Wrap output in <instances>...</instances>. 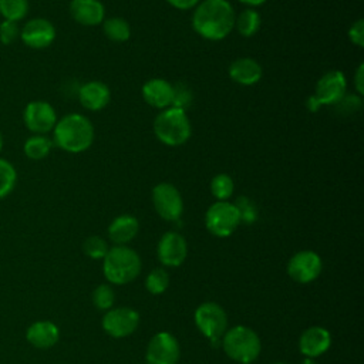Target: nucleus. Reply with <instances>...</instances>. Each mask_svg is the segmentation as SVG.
Returning a JSON list of instances; mask_svg holds the SVG:
<instances>
[{
  "label": "nucleus",
  "instance_id": "1",
  "mask_svg": "<svg viewBox=\"0 0 364 364\" xmlns=\"http://www.w3.org/2000/svg\"><path fill=\"white\" fill-rule=\"evenodd\" d=\"M235 9L228 0H202L193 10L192 27L205 40L220 41L235 26Z\"/></svg>",
  "mask_w": 364,
  "mask_h": 364
},
{
  "label": "nucleus",
  "instance_id": "2",
  "mask_svg": "<svg viewBox=\"0 0 364 364\" xmlns=\"http://www.w3.org/2000/svg\"><path fill=\"white\" fill-rule=\"evenodd\" d=\"M53 132V144L70 154L87 151L94 141V125L82 114H67L57 119Z\"/></svg>",
  "mask_w": 364,
  "mask_h": 364
},
{
  "label": "nucleus",
  "instance_id": "3",
  "mask_svg": "<svg viewBox=\"0 0 364 364\" xmlns=\"http://www.w3.org/2000/svg\"><path fill=\"white\" fill-rule=\"evenodd\" d=\"M154 134L166 146L183 145L192 134V127L186 111L168 107L161 109L154 121Z\"/></svg>",
  "mask_w": 364,
  "mask_h": 364
},
{
  "label": "nucleus",
  "instance_id": "4",
  "mask_svg": "<svg viewBox=\"0 0 364 364\" xmlns=\"http://www.w3.org/2000/svg\"><path fill=\"white\" fill-rule=\"evenodd\" d=\"M102 270L109 283L127 284L139 274L141 257L134 249L125 245H117L108 249L104 256Z\"/></svg>",
  "mask_w": 364,
  "mask_h": 364
},
{
  "label": "nucleus",
  "instance_id": "5",
  "mask_svg": "<svg viewBox=\"0 0 364 364\" xmlns=\"http://www.w3.org/2000/svg\"><path fill=\"white\" fill-rule=\"evenodd\" d=\"M222 347L228 357L240 363L250 364L260 353L259 336L246 326H236L223 334Z\"/></svg>",
  "mask_w": 364,
  "mask_h": 364
},
{
  "label": "nucleus",
  "instance_id": "6",
  "mask_svg": "<svg viewBox=\"0 0 364 364\" xmlns=\"http://www.w3.org/2000/svg\"><path fill=\"white\" fill-rule=\"evenodd\" d=\"M240 218L236 206L229 200L213 202L205 213L206 229L218 237L230 236L239 226Z\"/></svg>",
  "mask_w": 364,
  "mask_h": 364
},
{
  "label": "nucleus",
  "instance_id": "7",
  "mask_svg": "<svg viewBox=\"0 0 364 364\" xmlns=\"http://www.w3.org/2000/svg\"><path fill=\"white\" fill-rule=\"evenodd\" d=\"M193 318L199 331L210 341H219V338L226 333L228 316L225 310L213 301L202 303L195 310Z\"/></svg>",
  "mask_w": 364,
  "mask_h": 364
},
{
  "label": "nucleus",
  "instance_id": "8",
  "mask_svg": "<svg viewBox=\"0 0 364 364\" xmlns=\"http://www.w3.org/2000/svg\"><path fill=\"white\" fill-rule=\"evenodd\" d=\"M152 203L156 213L169 222L178 220L183 212V200L179 189L169 182H159L152 189Z\"/></svg>",
  "mask_w": 364,
  "mask_h": 364
},
{
  "label": "nucleus",
  "instance_id": "9",
  "mask_svg": "<svg viewBox=\"0 0 364 364\" xmlns=\"http://www.w3.org/2000/svg\"><path fill=\"white\" fill-rule=\"evenodd\" d=\"M57 112L47 101H30L23 111V121L28 131L33 134L47 135L57 124Z\"/></svg>",
  "mask_w": 364,
  "mask_h": 364
},
{
  "label": "nucleus",
  "instance_id": "10",
  "mask_svg": "<svg viewBox=\"0 0 364 364\" xmlns=\"http://www.w3.org/2000/svg\"><path fill=\"white\" fill-rule=\"evenodd\" d=\"M347 94V80L343 71L330 70L324 73L314 88L313 98L321 105H336Z\"/></svg>",
  "mask_w": 364,
  "mask_h": 364
},
{
  "label": "nucleus",
  "instance_id": "11",
  "mask_svg": "<svg viewBox=\"0 0 364 364\" xmlns=\"http://www.w3.org/2000/svg\"><path fill=\"white\" fill-rule=\"evenodd\" d=\"M321 257L313 250L294 253L287 263L289 276L297 283H310L321 273Z\"/></svg>",
  "mask_w": 364,
  "mask_h": 364
},
{
  "label": "nucleus",
  "instance_id": "12",
  "mask_svg": "<svg viewBox=\"0 0 364 364\" xmlns=\"http://www.w3.org/2000/svg\"><path fill=\"white\" fill-rule=\"evenodd\" d=\"M54 24L44 17L30 18L20 30V40L33 50L47 48L55 40Z\"/></svg>",
  "mask_w": 364,
  "mask_h": 364
},
{
  "label": "nucleus",
  "instance_id": "13",
  "mask_svg": "<svg viewBox=\"0 0 364 364\" xmlns=\"http://www.w3.org/2000/svg\"><path fill=\"white\" fill-rule=\"evenodd\" d=\"M181 355L178 340L166 331L155 334L146 348L148 364H176Z\"/></svg>",
  "mask_w": 364,
  "mask_h": 364
},
{
  "label": "nucleus",
  "instance_id": "14",
  "mask_svg": "<svg viewBox=\"0 0 364 364\" xmlns=\"http://www.w3.org/2000/svg\"><path fill=\"white\" fill-rule=\"evenodd\" d=\"M138 324H139V314L129 307L109 309L102 317L104 330L115 338H121L132 334L136 330Z\"/></svg>",
  "mask_w": 364,
  "mask_h": 364
},
{
  "label": "nucleus",
  "instance_id": "15",
  "mask_svg": "<svg viewBox=\"0 0 364 364\" xmlns=\"http://www.w3.org/2000/svg\"><path fill=\"white\" fill-rule=\"evenodd\" d=\"M158 259L162 264L176 267L182 264L188 255L186 240L178 232H166L158 243Z\"/></svg>",
  "mask_w": 364,
  "mask_h": 364
},
{
  "label": "nucleus",
  "instance_id": "16",
  "mask_svg": "<svg viewBox=\"0 0 364 364\" xmlns=\"http://www.w3.org/2000/svg\"><path fill=\"white\" fill-rule=\"evenodd\" d=\"M68 10L73 20L81 26H98L105 20V7L100 0H71Z\"/></svg>",
  "mask_w": 364,
  "mask_h": 364
},
{
  "label": "nucleus",
  "instance_id": "17",
  "mask_svg": "<svg viewBox=\"0 0 364 364\" xmlns=\"http://www.w3.org/2000/svg\"><path fill=\"white\" fill-rule=\"evenodd\" d=\"M331 344V336L328 330L320 326H313L306 328L299 340L300 353L309 358L321 355L328 350Z\"/></svg>",
  "mask_w": 364,
  "mask_h": 364
},
{
  "label": "nucleus",
  "instance_id": "18",
  "mask_svg": "<svg viewBox=\"0 0 364 364\" xmlns=\"http://www.w3.org/2000/svg\"><path fill=\"white\" fill-rule=\"evenodd\" d=\"M78 100L85 109L100 111L108 105L111 100V91L102 81H88L80 87Z\"/></svg>",
  "mask_w": 364,
  "mask_h": 364
},
{
  "label": "nucleus",
  "instance_id": "19",
  "mask_svg": "<svg viewBox=\"0 0 364 364\" xmlns=\"http://www.w3.org/2000/svg\"><path fill=\"white\" fill-rule=\"evenodd\" d=\"M173 85L164 78H151L142 85L144 101L156 109H165L172 104Z\"/></svg>",
  "mask_w": 364,
  "mask_h": 364
},
{
  "label": "nucleus",
  "instance_id": "20",
  "mask_svg": "<svg viewBox=\"0 0 364 364\" xmlns=\"http://www.w3.org/2000/svg\"><path fill=\"white\" fill-rule=\"evenodd\" d=\"M263 74L262 65L250 57H240L230 63L229 77L239 85H255Z\"/></svg>",
  "mask_w": 364,
  "mask_h": 364
},
{
  "label": "nucleus",
  "instance_id": "21",
  "mask_svg": "<svg viewBox=\"0 0 364 364\" xmlns=\"http://www.w3.org/2000/svg\"><path fill=\"white\" fill-rule=\"evenodd\" d=\"M26 338L31 346L37 348H50L58 341L60 331L54 323L47 320H40L33 323L27 328Z\"/></svg>",
  "mask_w": 364,
  "mask_h": 364
},
{
  "label": "nucleus",
  "instance_id": "22",
  "mask_svg": "<svg viewBox=\"0 0 364 364\" xmlns=\"http://www.w3.org/2000/svg\"><path fill=\"white\" fill-rule=\"evenodd\" d=\"M139 229V223L132 215H119L108 226V236L115 245H127Z\"/></svg>",
  "mask_w": 364,
  "mask_h": 364
},
{
  "label": "nucleus",
  "instance_id": "23",
  "mask_svg": "<svg viewBox=\"0 0 364 364\" xmlns=\"http://www.w3.org/2000/svg\"><path fill=\"white\" fill-rule=\"evenodd\" d=\"M262 24L260 14L253 7H246L235 17V26L233 28L243 37H252L255 36Z\"/></svg>",
  "mask_w": 364,
  "mask_h": 364
},
{
  "label": "nucleus",
  "instance_id": "24",
  "mask_svg": "<svg viewBox=\"0 0 364 364\" xmlns=\"http://www.w3.org/2000/svg\"><path fill=\"white\" fill-rule=\"evenodd\" d=\"M53 139H50L47 135H40V134H33L30 138L26 139L23 145V151L27 158L38 161L46 158L51 148H53Z\"/></svg>",
  "mask_w": 364,
  "mask_h": 364
},
{
  "label": "nucleus",
  "instance_id": "25",
  "mask_svg": "<svg viewBox=\"0 0 364 364\" xmlns=\"http://www.w3.org/2000/svg\"><path fill=\"white\" fill-rule=\"evenodd\" d=\"M102 31L114 43H125L131 37V27L122 17H108L102 21Z\"/></svg>",
  "mask_w": 364,
  "mask_h": 364
},
{
  "label": "nucleus",
  "instance_id": "26",
  "mask_svg": "<svg viewBox=\"0 0 364 364\" xmlns=\"http://www.w3.org/2000/svg\"><path fill=\"white\" fill-rule=\"evenodd\" d=\"M28 13V0H0V14L4 20L20 21Z\"/></svg>",
  "mask_w": 364,
  "mask_h": 364
},
{
  "label": "nucleus",
  "instance_id": "27",
  "mask_svg": "<svg viewBox=\"0 0 364 364\" xmlns=\"http://www.w3.org/2000/svg\"><path fill=\"white\" fill-rule=\"evenodd\" d=\"M17 182V171L11 162L0 158V199L9 196Z\"/></svg>",
  "mask_w": 364,
  "mask_h": 364
},
{
  "label": "nucleus",
  "instance_id": "28",
  "mask_svg": "<svg viewBox=\"0 0 364 364\" xmlns=\"http://www.w3.org/2000/svg\"><path fill=\"white\" fill-rule=\"evenodd\" d=\"M235 191V182L228 173H216L210 181V192L216 200H228Z\"/></svg>",
  "mask_w": 364,
  "mask_h": 364
},
{
  "label": "nucleus",
  "instance_id": "29",
  "mask_svg": "<svg viewBox=\"0 0 364 364\" xmlns=\"http://www.w3.org/2000/svg\"><path fill=\"white\" fill-rule=\"evenodd\" d=\"M233 205H235L236 209H237L240 222L247 223V225L256 222V219H257V216H259V210H257L256 203H255L250 198H247V196H245V195L237 196L236 200L233 202Z\"/></svg>",
  "mask_w": 364,
  "mask_h": 364
},
{
  "label": "nucleus",
  "instance_id": "30",
  "mask_svg": "<svg viewBox=\"0 0 364 364\" xmlns=\"http://www.w3.org/2000/svg\"><path fill=\"white\" fill-rule=\"evenodd\" d=\"M169 274L164 269H154L145 279V287L152 294H161L168 289Z\"/></svg>",
  "mask_w": 364,
  "mask_h": 364
},
{
  "label": "nucleus",
  "instance_id": "31",
  "mask_svg": "<svg viewBox=\"0 0 364 364\" xmlns=\"http://www.w3.org/2000/svg\"><path fill=\"white\" fill-rule=\"evenodd\" d=\"M192 101H193V92L189 88V85H186L185 82H178L173 85L171 107L186 111L191 107Z\"/></svg>",
  "mask_w": 364,
  "mask_h": 364
},
{
  "label": "nucleus",
  "instance_id": "32",
  "mask_svg": "<svg viewBox=\"0 0 364 364\" xmlns=\"http://www.w3.org/2000/svg\"><path fill=\"white\" fill-rule=\"evenodd\" d=\"M114 290L108 284H100L92 291V303L98 310H109L114 304Z\"/></svg>",
  "mask_w": 364,
  "mask_h": 364
},
{
  "label": "nucleus",
  "instance_id": "33",
  "mask_svg": "<svg viewBox=\"0 0 364 364\" xmlns=\"http://www.w3.org/2000/svg\"><path fill=\"white\" fill-rule=\"evenodd\" d=\"M82 250L91 259H104L108 252V245L101 236H90L84 240Z\"/></svg>",
  "mask_w": 364,
  "mask_h": 364
},
{
  "label": "nucleus",
  "instance_id": "34",
  "mask_svg": "<svg viewBox=\"0 0 364 364\" xmlns=\"http://www.w3.org/2000/svg\"><path fill=\"white\" fill-rule=\"evenodd\" d=\"M361 105H363V101L358 94H346L334 107L338 114L348 115L358 111Z\"/></svg>",
  "mask_w": 364,
  "mask_h": 364
},
{
  "label": "nucleus",
  "instance_id": "35",
  "mask_svg": "<svg viewBox=\"0 0 364 364\" xmlns=\"http://www.w3.org/2000/svg\"><path fill=\"white\" fill-rule=\"evenodd\" d=\"M20 27L17 21L3 20L0 23V43L1 44H13L17 38H20Z\"/></svg>",
  "mask_w": 364,
  "mask_h": 364
},
{
  "label": "nucleus",
  "instance_id": "36",
  "mask_svg": "<svg viewBox=\"0 0 364 364\" xmlns=\"http://www.w3.org/2000/svg\"><path fill=\"white\" fill-rule=\"evenodd\" d=\"M348 40L357 46V47H363L364 46V20L358 18L355 20L350 28H348Z\"/></svg>",
  "mask_w": 364,
  "mask_h": 364
},
{
  "label": "nucleus",
  "instance_id": "37",
  "mask_svg": "<svg viewBox=\"0 0 364 364\" xmlns=\"http://www.w3.org/2000/svg\"><path fill=\"white\" fill-rule=\"evenodd\" d=\"M354 87H355V94L363 97V94H364V64L363 63L355 70Z\"/></svg>",
  "mask_w": 364,
  "mask_h": 364
},
{
  "label": "nucleus",
  "instance_id": "38",
  "mask_svg": "<svg viewBox=\"0 0 364 364\" xmlns=\"http://www.w3.org/2000/svg\"><path fill=\"white\" fill-rule=\"evenodd\" d=\"M166 1L178 10H191V9H195L200 0H166Z\"/></svg>",
  "mask_w": 364,
  "mask_h": 364
},
{
  "label": "nucleus",
  "instance_id": "39",
  "mask_svg": "<svg viewBox=\"0 0 364 364\" xmlns=\"http://www.w3.org/2000/svg\"><path fill=\"white\" fill-rule=\"evenodd\" d=\"M239 1L249 6V7H257V6H262L266 0H239Z\"/></svg>",
  "mask_w": 364,
  "mask_h": 364
},
{
  "label": "nucleus",
  "instance_id": "40",
  "mask_svg": "<svg viewBox=\"0 0 364 364\" xmlns=\"http://www.w3.org/2000/svg\"><path fill=\"white\" fill-rule=\"evenodd\" d=\"M301 364H316V363H314V360H311V358L306 357V358L301 361Z\"/></svg>",
  "mask_w": 364,
  "mask_h": 364
},
{
  "label": "nucleus",
  "instance_id": "41",
  "mask_svg": "<svg viewBox=\"0 0 364 364\" xmlns=\"http://www.w3.org/2000/svg\"><path fill=\"white\" fill-rule=\"evenodd\" d=\"M1 149H3V135L0 132V152H1Z\"/></svg>",
  "mask_w": 364,
  "mask_h": 364
},
{
  "label": "nucleus",
  "instance_id": "42",
  "mask_svg": "<svg viewBox=\"0 0 364 364\" xmlns=\"http://www.w3.org/2000/svg\"><path fill=\"white\" fill-rule=\"evenodd\" d=\"M274 364H284V363H274Z\"/></svg>",
  "mask_w": 364,
  "mask_h": 364
}]
</instances>
